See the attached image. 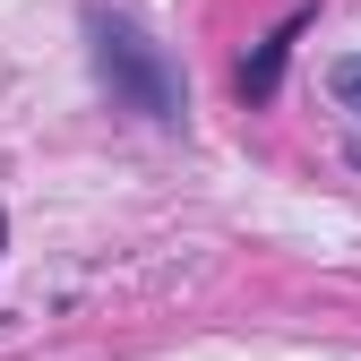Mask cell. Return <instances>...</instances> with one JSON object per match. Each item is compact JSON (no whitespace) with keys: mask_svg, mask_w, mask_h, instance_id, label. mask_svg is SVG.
I'll return each instance as SVG.
<instances>
[{"mask_svg":"<svg viewBox=\"0 0 361 361\" xmlns=\"http://www.w3.org/2000/svg\"><path fill=\"white\" fill-rule=\"evenodd\" d=\"M293 35H301V18H293V26H276V35L258 43V61L241 69V95H250V104H267V95H276V78H284V52H293Z\"/></svg>","mask_w":361,"mask_h":361,"instance_id":"1","label":"cell"},{"mask_svg":"<svg viewBox=\"0 0 361 361\" xmlns=\"http://www.w3.org/2000/svg\"><path fill=\"white\" fill-rule=\"evenodd\" d=\"M336 95H344V104L361 112V61H336Z\"/></svg>","mask_w":361,"mask_h":361,"instance_id":"2","label":"cell"}]
</instances>
